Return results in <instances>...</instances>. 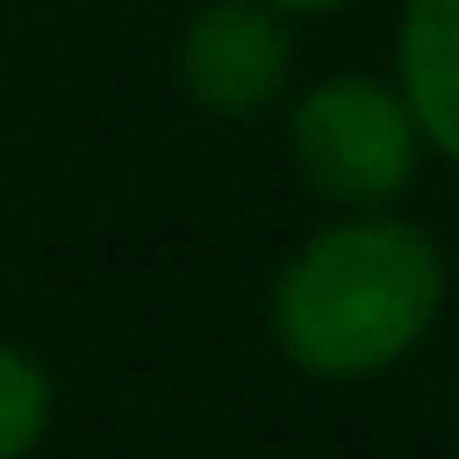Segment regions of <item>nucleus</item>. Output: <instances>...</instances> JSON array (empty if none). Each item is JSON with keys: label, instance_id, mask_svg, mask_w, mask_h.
<instances>
[{"label": "nucleus", "instance_id": "nucleus-2", "mask_svg": "<svg viewBox=\"0 0 459 459\" xmlns=\"http://www.w3.org/2000/svg\"><path fill=\"white\" fill-rule=\"evenodd\" d=\"M287 158L308 194H323L337 215L394 208L416 186L423 129L394 79L380 72H330L287 100Z\"/></svg>", "mask_w": 459, "mask_h": 459}, {"label": "nucleus", "instance_id": "nucleus-6", "mask_svg": "<svg viewBox=\"0 0 459 459\" xmlns=\"http://www.w3.org/2000/svg\"><path fill=\"white\" fill-rule=\"evenodd\" d=\"M258 7H273L280 22H301V14H337V7H351V0H258Z\"/></svg>", "mask_w": 459, "mask_h": 459}, {"label": "nucleus", "instance_id": "nucleus-5", "mask_svg": "<svg viewBox=\"0 0 459 459\" xmlns=\"http://www.w3.org/2000/svg\"><path fill=\"white\" fill-rule=\"evenodd\" d=\"M50 416H57L50 366L0 337V459H29L50 437Z\"/></svg>", "mask_w": 459, "mask_h": 459}, {"label": "nucleus", "instance_id": "nucleus-4", "mask_svg": "<svg viewBox=\"0 0 459 459\" xmlns=\"http://www.w3.org/2000/svg\"><path fill=\"white\" fill-rule=\"evenodd\" d=\"M394 86L423 129V151L459 165V0H402Z\"/></svg>", "mask_w": 459, "mask_h": 459}, {"label": "nucleus", "instance_id": "nucleus-1", "mask_svg": "<svg viewBox=\"0 0 459 459\" xmlns=\"http://www.w3.org/2000/svg\"><path fill=\"white\" fill-rule=\"evenodd\" d=\"M437 308L445 251L423 222L394 208L308 230L265 287V330L280 359L308 380H373L402 366L430 337Z\"/></svg>", "mask_w": 459, "mask_h": 459}, {"label": "nucleus", "instance_id": "nucleus-3", "mask_svg": "<svg viewBox=\"0 0 459 459\" xmlns=\"http://www.w3.org/2000/svg\"><path fill=\"white\" fill-rule=\"evenodd\" d=\"M294 36L258 0H201L172 43L179 93L215 122H251L287 93Z\"/></svg>", "mask_w": 459, "mask_h": 459}]
</instances>
